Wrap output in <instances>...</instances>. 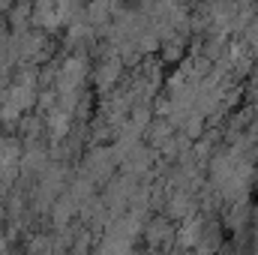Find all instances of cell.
Here are the masks:
<instances>
[{"instance_id": "cell-1", "label": "cell", "mask_w": 258, "mask_h": 255, "mask_svg": "<svg viewBox=\"0 0 258 255\" xmlns=\"http://www.w3.org/2000/svg\"><path fill=\"white\" fill-rule=\"evenodd\" d=\"M81 78H84V63H81L78 57H72V60L63 63L60 75H57V87H60L63 93H75V87L81 84Z\"/></svg>"}, {"instance_id": "cell-2", "label": "cell", "mask_w": 258, "mask_h": 255, "mask_svg": "<svg viewBox=\"0 0 258 255\" xmlns=\"http://www.w3.org/2000/svg\"><path fill=\"white\" fill-rule=\"evenodd\" d=\"M87 171H90V177H105V174L111 171V153H105V150L90 153V159H87Z\"/></svg>"}, {"instance_id": "cell-4", "label": "cell", "mask_w": 258, "mask_h": 255, "mask_svg": "<svg viewBox=\"0 0 258 255\" xmlns=\"http://www.w3.org/2000/svg\"><path fill=\"white\" fill-rule=\"evenodd\" d=\"M48 126H51V132H54V135H63L66 126H69V117H66V111H54V114L48 117Z\"/></svg>"}, {"instance_id": "cell-3", "label": "cell", "mask_w": 258, "mask_h": 255, "mask_svg": "<svg viewBox=\"0 0 258 255\" xmlns=\"http://www.w3.org/2000/svg\"><path fill=\"white\" fill-rule=\"evenodd\" d=\"M117 69H120V63H117V60L102 63V66H99V84H111V81L117 78Z\"/></svg>"}]
</instances>
